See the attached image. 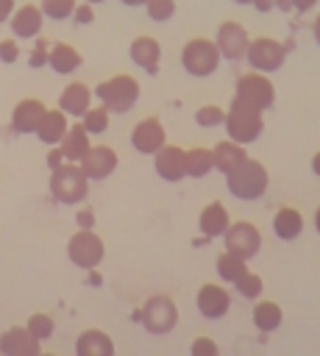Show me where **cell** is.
<instances>
[{"instance_id":"obj_1","label":"cell","mask_w":320,"mask_h":356,"mask_svg":"<svg viewBox=\"0 0 320 356\" xmlns=\"http://www.w3.org/2000/svg\"><path fill=\"white\" fill-rule=\"evenodd\" d=\"M225 184H228V192L234 197H239V200H259L267 192L270 178H267L264 164L248 156L231 172H225Z\"/></svg>"},{"instance_id":"obj_2","label":"cell","mask_w":320,"mask_h":356,"mask_svg":"<svg viewBox=\"0 0 320 356\" xmlns=\"http://www.w3.org/2000/svg\"><path fill=\"white\" fill-rule=\"evenodd\" d=\"M225 131H228V139L239 142V145H250L262 136V128H264V120H262V111L239 97L231 100V108L225 114Z\"/></svg>"},{"instance_id":"obj_3","label":"cell","mask_w":320,"mask_h":356,"mask_svg":"<svg viewBox=\"0 0 320 356\" xmlns=\"http://www.w3.org/2000/svg\"><path fill=\"white\" fill-rule=\"evenodd\" d=\"M50 192L58 203H67V206H75L81 203L86 195H89V178L83 175L81 164L75 161H64L53 170L50 175Z\"/></svg>"},{"instance_id":"obj_4","label":"cell","mask_w":320,"mask_h":356,"mask_svg":"<svg viewBox=\"0 0 320 356\" xmlns=\"http://www.w3.org/2000/svg\"><path fill=\"white\" fill-rule=\"evenodd\" d=\"M95 95H97V100H100L109 111L125 114V111H131V108L136 106V100H139V81L131 78V75H114V78L97 83V86H95Z\"/></svg>"},{"instance_id":"obj_5","label":"cell","mask_w":320,"mask_h":356,"mask_svg":"<svg viewBox=\"0 0 320 356\" xmlns=\"http://www.w3.org/2000/svg\"><path fill=\"white\" fill-rule=\"evenodd\" d=\"M220 50H217V44L211 42V39H189L186 44H184V50H181V64H184V70L189 72V75H195V78H206V75H211L217 67H220Z\"/></svg>"},{"instance_id":"obj_6","label":"cell","mask_w":320,"mask_h":356,"mask_svg":"<svg viewBox=\"0 0 320 356\" xmlns=\"http://www.w3.org/2000/svg\"><path fill=\"white\" fill-rule=\"evenodd\" d=\"M67 256H70V261H72L75 267H81V270H95V267L103 261V256H106V245H103V239L95 234V228H78V231L70 236V242H67Z\"/></svg>"},{"instance_id":"obj_7","label":"cell","mask_w":320,"mask_h":356,"mask_svg":"<svg viewBox=\"0 0 320 356\" xmlns=\"http://www.w3.org/2000/svg\"><path fill=\"white\" fill-rule=\"evenodd\" d=\"M250 70L256 72H275L284 67V58H287V47L278 42V39H270V36H259V39H250L248 44V53H245Z\"/></svg>"},{"instance_id":"obj_8","label":"cell","mask_w":320,"mask_h":356,"mask_svg":"<svg viewBox=\"0 0 320 356\" xmlns=\"http://www.w3.org/2000/svg\"><path fill=\"white\" fill-rule=\"evenodd\" d=\"M234 97L256 106L259 111H267L273 106V100H275V86L264 72L253 70V72H245V75L237 78V95Z\"/></svg>"},{"instance_id":"obj_9","label":"cell","mask_w":320,"mask_h":356,"mask_svg":"<svg viewBox=\"0 0 320 356\" xmlns=\"http://www.w3.org/2000/svg\"><path fill=\"white\" fill-rule=\"evenodd\" d=\"M142 325L150 334H170L178 323V309L167 295H150L142 306Z\"/></svg>"},{"instance_id":"obj_10","label":"cell","mask_w":320,"mask_h":356,"mask_svg":"<svg viewBox=\"0 0 320 356\" xmlns=\"http://www.w3.org/2000/svg\"><path fill=\"white\" fill-rule=\"evenodd\" d=\"M223 236H225V250L234 253V256H242L245 261L253 259V256L259 253V248H262V234H259V228H256L253 222H248V220L231 222Z\"/></svg>"},{"instance_id":"obj_11","label":"cell","mask_w":320,"mask_h":356,"mask_svg":"<svg viewBox=\"0 0 320 356\" xmlns=\"http://www.w3.org/2000/svg\"><path fill=\"white\" fill-rule=\"evenodd\" d=\"M214 44H217V50H220L223 58L237 61V58H245L248 44H250V36H248V31H245L239 22L225 19V22H220V28H217Z\"/></svg>"},{"instance_id":"obj_12","label":"cell","mask_w":320,"mask_h":356,"mask_svg":"<svg viewBox=\"0 0 320 356\" xmlns=\"http://www.w3.org/2000/svg\"><path fill=\"white\" fill-rule=\"evenodd\" d=\"M131 145H134V150H139L145 156H153L156 150H161L167 145V131L156 117H145V120H139L134 125Z\"/></svg>"},{"instance_id":"obj_13","label":"cell","mask_w":320,"mask_h":356,"mask_svg":"<svg viewBox=\"0 0 320 356\" xmlns=\"http://www.w3.org/2000/svg\"><path fill=\"white\" fill-rule=\"evenodd\" d=\"M0 353L3 356H39L42 345L28 331V325H11L0 334Z\"/></svg>"},{"instance_id":"obj_14","label":"cell","mask_w":320,"mask_h":356,"mask_svg":"<svg viewBox=\"0 0 320 356\" xmlns=\"http://www.w3.org/2000/svg\"><path fill=\"white\" fill-rule=\"evenodd\" d=\"M78 164L89 181H103L117 170V153L109 145H95L86 150V156Z\"/></svg>"},{"instance_id":"obj_15","label":"cell","mask_w":320,"mask_h":356,"mask_svg":"<svg viewBox=\"0 0 320 356\" xmlns=\"http://www.w3.org/2000/svg\"><path fill=\"white\" fill-rule=\"evenodd\" d=\"M195 306H198V312H200L206 320H220V317H225L228 309H231V295H228L220 284H203V286L198 289Z\"/></svg>"},{"instance_id":"obj_16","label":"cell","mask_w":320,"mask_h":356,"mask_svg":"<svg viewBox=\"0 0 320 356\" xmlns=\"http://www.w3.org/2000/svg\"><path fill=\"white\" fill-rule=\"evenodd\" d=\"M153 167H156L159 178L175 184L186 175V150H181L178 145H164L161 150L153 153Z\"/></svg>"},{"instance_id":"obj_17","label":"cell","mask_w":320,"mask_h":356,"mask_svg":"<svg viewBox=\"0 0 320 356\" xmlns=\"http://www.w3.org/2000/svg\"><path fill=\"white\" fill-rule=\"evenodd\" d=\"M45 111H47V108H45L42 100L25 97V100H19V103L14 106V111H11V128H14L17 134H36V128H39Z\"/></svg>"},{"instance_id":"obj_18","label":"cell","mask_w":320,"mask_h":356,"mask_svg":"<svg viewBox=\"0 0 320 356\" xmlns=\"http://www.w3.org/2000/svg\"><path fill=\"white\" fill-rule=\"evenodd\" d=\"M42 19H45L42 8L33 6V3H25V6L14 8V14H11V19H8V22H11V33L19 36V39H33V36H39V31H42Z\"/></svg>"},{"instance_id":"obj_19","label":"cell","mask_w":320,"mask_h":356,"mask_svg":"<svg viewBox=\"0 0 320 356\" xmlns=\"http://www.w3.org/2000/svg\"><path fill=\"white\" fill-rule=\"evenodd\" d=\"M89 103H92V92L86 83L81 81H72L64 86L61 97H58V108L67 114V117H83L89 111Z\"/></svg>"},{"instance_id":"obj_20","label":"cell","mask_w":320,"mask_h":356,"mask_svg":"<svg viewBox=\"0 0 320 356\" xmlns=\"http://www.w3.org/2000/svg\"><path fill=\"white\" fill-rule=\"evenodd\" d=\"M75 356H114V342L100 328H86L75 339Z\"/></svg>"},{"instance_id":"obj_21","label":"cell","mask_w":320,"mask_h":356,"mask_svg":"<svg viewBox=\"0 0 320 356\" xmlns=\"http://www.w3.org/2000/svg\"><path fill=\"white\" fill-rule=\"evenodd\" d=\"M89 147H92V145H89V134H86V128H83L81 122H72V125L67 128L64 139L58 142L61 159H64V161H75V164L86 156Z\"/></svg>"},{"instance_id":"obj_22","label":"cell","mask_w":320,"mask_h":356,"mask_svg":"<svg viewBox=\"0 0 320 356\" xmlns=\"http://www.w3.org/2000/svg\"><path fill=\"white\" fill-rule=\"evenodd\" d=\"M131 61L147 72H156L159 70V58H161V47L153 36H136L131 42V50H128Z\"/></svg>"},{"instance_id":"obj_23","label":"cell","mask_w":320,"mask_h":356,"mask_svg":"<svg viewBox=\"0 0 320 356\" xmlns=\"http://www.w3.org/2000/svg\"><path fill=\"white\" fill-rule=\"evenodd\" d=\"M198 225H200V231H203L206 236H223V234L228 231V225H231L225 206H223L220 200L203 206V209H200V217H198Z\"/></svg>"},{"instance_id":"obj_24","label":"cell","mask_w":320,"mask_h":356,"mask_svg":"<svg viewBox=\"0 0 320 356\" xmlns=\"http://www.w3.org/2000/svg\"><path fill=\"white\" fill-rule=\"evenodd\" d=\"M67 128H70L67 114H64L61 108H50V111H45V117H42V122H39V128H36V136H39L45 145H58V142L64 139Z\"/></svg>"},{"instance_id":"obj_25","label":"cell","mask_w":320,"mask_h":356,"mask_svg":"<svg viewBox=\"0 0 320 356\" xmlns=\"http://www.w3.org/2000/svg\"><path fill=\"white\" fill-rule=\"evenodd\" d=\"M211 153H214V170H220L223 175L231 172L239 161L248 159L245 145H239V142H234V139H223V142H217Z\"/></svg>"},{"instance_id":"obj_26","label":"cell","mask_w":320,"mask_h":356,"mask_svg":"<svg viewBox=\"0 0 320 356\" xmlns=\"http://www.w3.org/2000/svg\"><path fill=\"white\" fill-rule=\"evenodd\" d=\"M273 231H275V236L284 239V242L301 236V231H303V217H301V211L292 209V206H281V209L275 211V217H273Z\"/></svg>"},{"instance_id":"obj_27","label":"cell","mask_w":320,"mask_h":356,"mask_svg":"<svg viewBox=\"0 0 320 356\" xmlns=\"http://www.w3.org/2000/svg\"><path fill=\"white\" fill-rule=\"evenodd\" d=\"M47 64H50L53 72H58V75H70V72H75V70L81 67V53H78L72 44L58 42V44L50 47V58H47Z\"/></svg>"},{"instance_id":"obj_28","label":"cell","mask_w":320,"mask_h":356,"mask_svg":"<svg viewBox=\"0 0 320 356\" xmlns=\"http://www.w3.org/2000/svg\"><path fill=\"white\" fill-rule=\"evenodd\" d=\"M281 320H284V312H281L278 303H273V300H259V303L253 306V323H256V328H259L262 334L275 331V328L281 325Z\"/></svg>"},{"instance_id":"obj_29","label":"cell","mask_w":320,"mask_h":356,"mask_svg":"<svg viewBox=\"0 0 320 356\" xmlns=\"http://www.w3.org/2000/svg\"><path fill=\"white\" fill-rule=\"evenodd\" d=\"M214 170V153L206 147H192L186 150V175L192 178H203L206 172Z\"/></svg>"},{"instance_id":"obj_30","label":"cell","mask_w":320,"mask_h":356,"mask_svg":"<svg viewBox=\"0 0 320 356\" xmlns=\"http://www.w3.org/2000/svg\"><path fill=\"white\" fill-rule=\"evenodd\" d=\"M248 273V264H245V259L242 256H234V253H223L220 259H217V275L223 278V281H237V278H242Z\"/></svg>"},{"instance_id":"obj_31","label":"cell","mask_w":320,"mask_h":356,"mask_svg":"<svg viewBox=\"0 0 320 356\" xmlns=\"http://www.w3.org/2000/svg\"><path fill=\"white\" fill-rule=\"evenodd\" d=\"M81 120H83L81 125L86 128V134H103V131L109 128V108H106L103 103L95 106V108L89 106V111H86Z\"/></svg>"},{"instance_id":"obj_32","label":"cell","mask_w":320,"mask_h":356,"mask_svg":"<svg viewBox=\"0 0 320 356\" xmlns=\"http://www.w3.org/2000/svg\"><path fill=\"white\" fill-rule=\"evenodd\" d=\"M28 331L42 342V339H47V337H53V331H56V323H53V317L50 314H42V312H36V314H31L28 317Z\"/></svg>"},{"instance_id":"obj_33","label":"cell","mask_w":320,"mask_h":356,"mask_svg":"<svg viewBox=\"0 0 320 356\" xmlns=\"http://www.w3.org/2000/svg\"><path fill=\"white\" fill-rule=\"evenodd\" d=\"M75 0H42V14L50 17V19H67L72 11H75Z\"/></svg>"},{"instance_id":"obj_34","label":"cell","mask_w":320,"mask_h":356,"mask_svg":"<svg viewBox=\"0 0 320 356\" xmlns=\"http://www.w3.org/2000/svg\"><path fill=\"white\" fill-rule=\"evenodd\" d=\"M234 286H237V292H239L242 298H250V300H256V298L262 295V289H264V284H262V278H259L256 273H245L242 278L234 281Z\"/></svg>"},{"instance_id":"obj_35","label":"cell","mask_w":320,"mask_h":356,"mask_svg":"<svg viewBox=\"0 0 320 356\" xmlns=\"http://www.w3.org/2000/svg\"><path fill=\"white\" fill-rule=\"evenodd\" d=\"M195 122L200 128H214V125H223L225 122V111L220 106H200L195 111Z\"/></svg>"},{"instance_id":"obj_36","label":"cell","mask_w":320,"mask_h":356,"mask_svg":"<svg viewBox=\"0 0 320 356\" xmlns=\"http://www.w3.org/2000/svg\"><path fill=\"white\" fill-rule=\"evenodd\" d=\"M145 8L153 22H167L175 14V0H147Z\"/></svg>"},{"instance_id":"obj_37","label":"cell","mask_w":320,"mask_h":356,"mask_svg":"<svg viewBox=\"0 0 320 356\" xmlns=\"http://www.w3.org/2000/svg\"><path fill=\"white\" fill-rule=\"evenodd\" d=\"M217 342L209 337H195L192 339V356H217Z\"/></svg>"},{"instance_id":"obj_38","label":"cell","mask_w":320,"mask_h":356,"mask_svg":"<svg viewBox=\"0 0 320 356\" xmlns=\"http://www.w3.org/2000/svg\"><path fill=\"white\" fill-rule=\"evenodd\" d=\"M17 56H19L17 42H14V39H3V42H0V61H3V64H14Z\"/></svg>"},{"instance_id":"obj_39","label":"cell","mask_w":320,"mask_h":356,"mask_svg":"<svg viewBox=\"0 0 320 356\" xmlns=\"http://www.w3.org/2000/svg\"><path fill=\"white\" fill-rule=\"evenodd\" d=\"M47 58H50V53H47V44H45V42H39V44H36V50H33V58H31V64H33V67H39V64H47Z\"/></svg>"},{"instance_id":"obj_40","label":"cell","mask_w":320,"mask_h":356,"mask_svg":"<svg viewBox=\"0 0 320 356\" xmlns=\"http://www.w3.org/2000/svg\"><path fill=\"white\" fill-rule=\"evenodd\" d=\"M72 17L78 19V22H92V8H89V3L86 6H75V11H72Z\"/></svg>"},{"instance_id":"obj_41","label":"cell","mask_w":320,"mask_h":356,"mask_svg":"<svg viewBox=\"0 0 320 356\" xmlns=\"http://www.w3.org/2000/svg\"><path fill=\"white\" fill-rule=\"evenodd\" d=\"M78 228H95V214L89 209L78 211Z\"/></svg>"},{"instance_id":"obj_42","label":"cell","mask_w":320,"mask_h":356,"mask_svg":"<svg viewBox=\"0 0 320 356\" xmlns=\"http://www.w3.org/2000/svg\"><path fill=\"white\" fill-rule=\"evenodd\" d=\"M11 14H14V0H0V22L11 19Z\"/></svg>"},{"instance_id":"obj_43","label":"cell","mask_w":320,"mask_h":356,"mask_svg":"<svg viewBox=\"0 0 320 356\" xmlns=\"http://www.w3.org/2000/svg\"><path fill=\"white\" fill-rule=\"evenodd\" d=\"M289 3H292L295 11H312L317 6V0H289Z\"/></svg>"},{"instance_id":"obj_44","label":"cell","mask_w":320,"mask_h":356,"mask_svg":"<svg viewBox=\"0 0 320 356\" xmlns=\"http://www.w3.org/2000/svg\"><path fill=\"white\" fill-rule=\"evenodd\" d=\"M253 6H256V11H273V6H275V0H253Z\"/></svg>"},{"instance_id":"obj_45","label":"cell","mask_w":320,"mask_h":356,"mask_svg":"<svg viewBox=\"0 0 320 356\" xmlns=\"http://www.w3.org/2000/svg\"><path fill=\"white\" fill-rule=\"evenodd\" d=\"M312 172H314V175H320V150L312 156Z\"/></svg>"},{"instance_id":"obj_46","label":"cell","mask_w":320,"mask_h":356,"mask_svg":"<svg viewBox=\"0 0 320 356\" xmlns=\"http://www.w3.org/2000/svg\"><path fill=\"white\" fill-rule=\"evenodd\" d=\"M312 33H314V42L320 44V14H317V19H314V25H312Z\"/></svg>"},{"instance_id":"obj_47","label":"cell","mask_w":320,"mask_h":356,"mask_svg":"<svg viewBox=\"0 0 320 356\" xmlns=\"http://www.w3.org/2000/svg\"><path fill=\"white\" fill-rule=\"evenodd\" d=\"M275 6H278L281 11H289V8H292V3H289V0H275Z\"/></svg>"},{"instance_id":"obj_48","label":"cell","mask_w":320,"mask_h":356,"mask_svg":"<svg viewBox=\"0 0 320 356\" xmlns=\"http://www.w3.org/2000/svg\"><path fill=\"white\" fill-rule=\"evenodd\" d=\"M122 3H125V6H145L147 0H122Z\"/></svg>"},{"instance_id":"obj_49","label":"cell","mask_w":320,"mask_h":356,"mask_svg":"<svg viewBox=\"0 0 320 356\" xmlns=\"http://www.w3.org/2000/svg\"><path fill=\"white\" fill-rule=\"evenodd\" d=\"M314 228H317V234H320V206H317V211H314Z\"/></svg>"},{"instance_id":"obj_50","label":"cell","mask_w":320,"mask_h":356,"mask_svg":"<svg viewBox=\"0 0 320 356\" xmlns=\"http://www.w3.org/2000/svg\"><path fill=\"white\" fill-rule=\"evenodd\" d=\"M234 3H239V6H248V3H253V0H234Z\"/></svg>"},{"instance_id":"obj_51","label":"cell","mask_w":320,"mask_h":356,"mask_svg":"<svg viewBox=\"0 0 320 356\" xmlns=\"http://www.w3.org/2000/svg\"><path fill=\"white\" fill-rule=\"evenodd\" d=\"M86 3H89V6H92V3H103V0H86Z\"/></svg>"},{"instance_id":"obj_52","label":"cell","mask_w":320,"mask_h":356,"mask_svg":"<svg viewBox=\"0 0 320 356\" xmlns=\"http://www.w3.org/2000/svg\"><path fill=\"white\" fill-rule=\"evenodd\" d=\"M39 356H56V353H39Z\"/></svg>"}]
</instances>
